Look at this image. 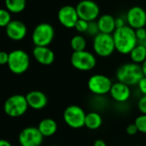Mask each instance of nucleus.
<instances>
[{"mask_svg": "<svg viewBox=\"0 0 146 146\" xmlns=\"http://www.w3.org/2000/svg\"><path fill=\"white\" fill-rule=\"evenodd\" d=\"M93 50L100 57H108L116 50L113 34L99 33L93 39Z\"/></svg>", "mask_w": 146, "mask_h": 146, "instance_id": "3", "label": "nucleus"}, {"mask_svg": "<svg viewBox=\"0 0 146 146\" xmlns=\"http://www.w3.org/2000/svg\"><path fill=\"white\" fill-rule=\"evenodd\" d=\"M113 81L109 77L102 74H93L87 82L89 91L95 96H106L109 94Z\"/></svg>", "mask_w": 146, "mask_h": 146, "instance_id": "8", "label": "nucleus"}, {"mask_svg": "<svg viewBox=\"0 0 146 146\" xmlns=\"http://www.w3.org/2000/svg\"><path fill=\"white\" fill-rule=\"evenodd\" d=\"M9 69L15 74H22L25 73L30 65V58L28 54L22 50H15L9 52Z\"/></svg>", "mask_w": 146, "mask_h": 146, "instance_id": "6", "label": "nucleus"}, {"mask_svg": "<svg viewBox=\"0 0 146 146\" xmlns=\"http://www.w3.org/2000/svg\"><path fill=\"white\" fill-rule=\"evenodd\" d=\"M126 133L128 135H131V136H133V135H136L138 133H139V130L136 127V125L134 123H132V124H129L126 127Z\"/></svg>", "mask_w": 146, "mask_h": 146, "instance_id": "31", "label": "nucleus"}, {"mask_svg": "<svg viewBox=\"0 0 146 146\" xmlns=\"http://www.w3.org/2000/svg\"><path fill=\"white\" fill-rule=\"evenodd\" d=\"M70 44L73 51H82V50H86L87 42H86L85 38L81 34L73 36L71 39Z\"/></svg>", "mask_w": 146, "mask_h": 146, "instance_id": "23", "label": "nucleus"}, {"mask_svg": "<svg viewBox=\"0 0 146 146\" xmlns=\"http://www.w3.org/2000/svg\"><path fill=\"white\" fill-rule=\"evenodd\" d=\"M9 55V53H7L6 51H0V65L8 64Z\"/></svg>", "mask_w": 146, "mask_h": 146, "instance_id": "32", "label": "nucleus"}, {"mask_svg": "<svg viewBox=\"0 0 146 146\" xmlns=\"http://www.w3.org/2000/svg\"><path fill=\"white\" fill-rule=\"evenodd\" d=\"M144 77L141 65L133 62L121 65L116 71L117 81L124 83L129 86H138L139 82Z\"/></svg>", "mask_w": 146, "mask_h": 146, "instance_id": "2", "label": "nucleus"}, {"mask_svg": "<svg viewBox=\"0 0 146 146\" xmlns=\"http://www.w3.org/2000/svg\"><path fill=\"white\" fill-rule=\"evenodd\" d=\"M86 113L84 110L76 104L69 105L64 110L63 120L72 129H80L84 127Z\"/></svg>", "mask_w": 146, "mask_h": 146, "instance_id": "7", "label": "nucleus"}, {"mask_svg": "<svg viewBox=\"0 0 146 146\" xmlns=\"http://www.w3.org/2000/svg\"><path fill=\"white\" fill-rule=\"evenodd\" d=\"M110 98L117 104H126L132 97L131 86L120 81L113 83L109 92Z\"/></svg>", "mask_w": 146, "mask_h": 146, "instance_id": "14", "label": "nucleus"}, {"mask_svg": "<svg viewBox=\"0 0 146 146\" xmlns=\"http://www.w3.org/2000/svg\"><path fill=\"white\" fill-rule=\"evenodd\" d=\"M126 21L127 25L134 30L145 27L146 25V11L140 6H133L126 12Z\"/></svg>", "mask_w": 146, "mask_h": 146, "instance_id": "12", "label": "nucleus"}, {"mask_svg": "<svg viewBox=\"0 0 146 146\" xmlns=\"http://www.w3.org/2000/svg\"><path fill=\"white\" fill-rule=\"evenodd\" d=\"M5 6L10 13L18 14L24 10L26 0H5Z\"/></svg>", "mask_w": 146, "mask_h": 146, "instance_id": "22", "label": "nucleus"}, {"mask_svg": "<svg viewBox=\"0 0 146 146\" xmlns=\"http://www.w3.org/2000/svg\"><path fill=\"white\" fill-rule=\"evenodd\" d=\"M96 22H97L100 33L113 34L114 32L116 30L115 18L109 14H104L99 16Z\"/></svg>", "mask_w": 146, "mask_h": 146, "instance_id": "18", "label": "nucleus"}, {"mask_svg": "<svg viewBox=\"0 0 146 146\" xmlns=\"http://www.w3.org/2000/svg\"><path fill=\"white\" fill-rule=\"evenodd\" d=\"M138 109L143 115H146V96H141L138 101Z\"/></svg>", "mask_w": 146, "mask_h": 146, "instance_id": "29", "label": "nucleus"}, {"mask_svg": "<svg viewBox=\"0 0 146 146\" xmlns=\"http://www.w3.org/2000/svg\"><path fill=\"white\" fill-rule=\"evenodd\" d=\"M38 129L44 138L53 136L58 131V123L52 118L42 119L38 125Z\"/></svg>", "mask_w": 146, "mask_h": 146, "instance_id": "19", "label": "nucleus"}, {"mask_svg": "<svg viewBox=\"0 0 146 146\" xmlns=\"http://www.w3.org/2000/svg\"><path fill=\"white\" fill-rule=\"evenodd\" d=\"M54 28L49 23L38 24L32 33V40L35 46H48L54 38Z\"/></svg>", "mask_w": 146, "mask_h": 146, "instance_id": "9", "label": "nucleus"}, {"mask_svg": "<svg viewBox=\"0 0 146 146\" xmlns=\"http://www.w3.org/2000/svg\"><path fill=\"white\" fill-rule=\"evenodd\" d=\"M141 68H142V71H143L144 76L146 77V59H145V61L141 64Z\"/></svg>", "mask_w": 146, "mask_h": 146, "instance_id": "36", "label": "nucleus"}, {"mask_svg": "<svg viewBox=\"0 0 146 146\" xmlns=\"http://www.w3.org/2000/svg\"><path fill=\"white\" fill-rule=\"evenodd\" d=\"M47 146H59V145H47Z\"/></svg>", "mask_w": 146, "mask_h": 146, "instance_id": "37", "label": "nucleus"}, {"mask_svg": "<svg viewBox=\"0 0 146 146\" xmlns=\"http://www.w3.org/2000/svg\"><path fill=\"white\" fill-rule=\"evenodd\" d=\"M58 20L63 27L66 28H74L76 23L79 20L76 7L71 5L61 7L58 12Z\"/></svg>", "mask_w": 146, "mask_h": 146, "instance_id": "13", "label": "nucleus"}, {"mask_svg": "<svg viewBox=\"0 0 146 146\" xmlns=\"http://www.w3.org/2000/svg\"><path fill=\"white\" fill-rule=\"evenodd\" d=\"M71 63L74 68L79 71H90L97 63L96 56L90 51H73L71 56Z\"/></svg>", "mask_w": 146, "mask_h": 146, "instance_id": "5", "label": "nucleus"}, {"mask_svg": "<svg viewBox=\"0 0 146 146\" xmlns=\"http://www.w3.org/2000/svg\"><path fill=\"white\" fill-rule=\"evenodd\" d=\"M107 99L105 98V96H95L93 101H92V104L93 107L96 109V110L94 111H97L99 112V110H103L106 106H107Z\"/></svg>", "mask_w": 146, "mask_h": 146, "instance_id": "24", "label": "nucleus"}, {"mask_svg": "<svg viewBox=\"0 0 146 146\" xmlns=\"http://www.w3.org/2000/svg\"><path fill=\"white\" fill-rule=\"evenodd\" d=\"M89 21H84V20H82V19H79L77 21V22L76 23L75 25V29L77 30V32L80 33H83L87 32V29H88V27H89Z\"/></svg>", "mask_w": 146, "mask_h": 146, "instance_id": "28", "label": "nucleus"}, {"mask_svg": "<svg viewBox=\"0 0 146 146\" xmlns=\"http://www.w3.org/2000/svg\"><path fill=\"white\" fill-rule=\"evenodd\" d=\"M7 36L15 41H20L23 39L27 34L26 25L18 20H12L5 27Z\"/></svg>", "mask_w": 146, "mask_h": 146, "instance_id": "15", "label": "nucleus"}, {"mask_svg": "<svg viewBox=\"0 0 146 146\" xmlns=\"http://www.w3.org/2000/svg\"><path fill=\"white\" fill-rule=\"evenodd\" d=\"M11 21L10 12L8 9H0V27H6Z\"/></svg>", "mask_w": 146, "mask_h": 146, "instance_id": "26", "label": "nucleus"}, {"mask_svg": "<svg viewBox=\"0 0 146 146\" xmlns=\"http://www.w3.org/2000/svg\"><path fill=\"white\" fill-rule=\"evenodd\" d=\"M26 99L28 107L34 110H40L44 109L48 103L46 95L40 91H32L26 95Z\"/></svg>", "mask_w": 146, "mask_h": 146, "instance_id": "17", "label": "nucleus"}, {"mask_svg": "<svg viewBox=\"0 0 146 146\" xmlns=\"http://www.w3.org/2000/svg\"><path fill=\"white\" fill-rule=\"evenodd\" d=\"M126 18H123L121 16L115 18V27H116V29L121 28V27H125L126 26Z\"/></svg>", "mask_w": 146, "mask_h": 146, "instance_id": "33", "label": "nucleus"}, {"mask_svg": "<svg viewBox=\"0 0 146 146\" xmlns=\"http://www.w3.org/2000/svg\"><path fill=\"white\" fill-rule=\"evenodd\" d=\"M137 86L141 96H146V77L144 76L142 78V80L139 82Z\"/></svg>", "mask_w": 146, "mask_h": 146, "instance_id": "30", "label": "nucleus"}, {"mask_svg": "<svg viewBox=\"0 0 146 146\" xmlns=\"http://www.w3.org/2000/svg\"><path fill=\"white\" fill-rule=\"evenodd\" d=\"M79 19L89 22L95 21L100 16V8L93 0H82L76 6Z\"/></svg>", "mask_w": 146, "mask_h": 146, "instance_id": "10", "label": "nucleus"}, {"mask_svg": "<svg viewBox=\"0 0 146 146\" xmlns=\"http://www.w3.org/2000/svg\"><path fill=\"white\" fill-rule=\"evenodd\" d=\"M133 62L141 65L146 59V46L138 44L129 54Z\"/></svg>", "mask_w": 146, "mask_h": 146, "instance_id": "21", "label": "nucleus"}, {"mask_svg": "<svg viewBox=\"0 0 146 146\" xmlns=\"http://www.w3.org/2000/svg\"><path fill=\"white\" fill-rule=\"evenodd\" d=\"M113 38L115 50L122 55H129L139 44L135 30L128 25L116 29L113 33Z\"/></svg>", "mask_w": 146, "mask_h": 146, "instance_id": "1", "label": "nucleus"}, {"mask_svg": "<svg viewBox=\"0 0 146 146\" xmlns=\"http://www.w3.org/2000/svg\"><path fill=\"white\" fill-rule=\"evenodd\" d=\"M134 124L136 125L139 133L146 134V115H139L136 117L134 121Z\"/></svg>", "mask_w": 146, "mask_h": 146, "instance_id": "25", "label": "nucleus"}, {"mask_svg": "<svg viewBox=\"0 0 146 146\" xmlns=\"http://www.w3.org/2000/svg\"><path fill=\"white\" fill-rule=\"evenodd\" d=\"M103 122L102 116L97 111H90L86 113L84 127L89 130H97L99 129Z\"/></svg>", "mask_w": 146, "mask_h": 146, "instance_id": "20", "label": "nucleus"}, {"mask_svg": "<svg viewBox=\"0 0 146 146\" xmlns=\"http://www.w3.org/2000/svg\"><path fill=\"white\" fill-rule=\"evenodd\" d=\"M0 146H12V145L6 139H0Z\"/></svg>", "mask_w": 146, "mask_h": 146, "instance_id": "35", "label": "nucleus"}, {"mask_svg": "<svg viewBox=\"0 0 146 146\" xmlns=\"http://www.w3.org/2000/svg\"><path fill=\"white\" fill-rule=\"evenodd\" d=\"M93 146H108L106 142L102 139H96L95 142H94V145Z\"/></svg>", "mask_w": 146, "mask_h": 146, "instance_id": "34", "label": "nucleus"}, {"mask_svg": "<svg viewBox=\"0 0 146 146\" xmlns=\"http://www.w3.org/2000/svg\"><path fill=\"white\" fill-rule=\"evenodd\" d=\"M44 137L38 127H28L21 131L18 136V141L21 146H40Z\"/></svg>", "mask_w": 146, "mask_h": 146, "instance_id": "11", "label": "nucleus"}, {"mask_svg": "<svg viewBox=\"0 0 146 146\" xmlns=\"http://www.w3.org/2000/svg\"><path fill=\"white\" fill-rule=\"evenodd\" d=\"M28 104L26 99V96L21 94H15L6 99L3 105V110L9 117H20L23 115L28 109Z\"/></svg>", "mask_w": 146, "mask_h": 146, "instance_id": "4", "label": "nucleus"}, {"mask_svg": "<svg viewBox=\"0 0 146 146\" xmlns=\"http://www.w3.org/2000/svg\"><path fill=\"white\" fill-rule=\"evenodd\" d=\"M99 33H100V30H99L97 22L96 21H90L89 23V27H88V29H87V32H86L87 35L96 37Z\"/></svg>", "mask_w": 146, "mask_h": 146, "instance_id": "27", "label": "nucleus"}, {"mask_svg": "<svg viewBox=\"0 0 146 146\" xmlns=\"http://www.w3.org/2000/svg\"><path fill=\"white\" fill-rule=\"evenodd\" d=\"M34 58L41 65L49 66L55 60L54 52L48 46H35L33 50Z\"/></svg>", "mask_w": 146, "mask_h": 146, "instance_id": "16", "label": "nucleus"}]
</instances>
